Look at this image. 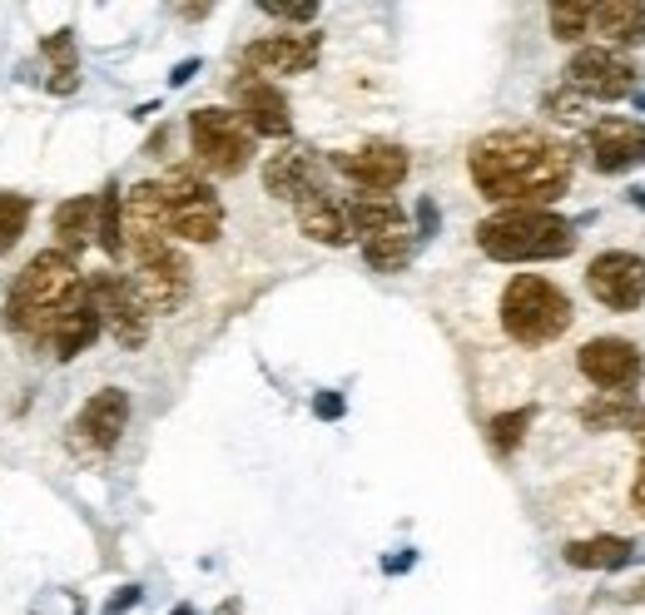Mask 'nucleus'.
I'll list each match as a JSON object with an SVG mask.
<instances>
[{"mask_svg": "<svg viewBox=\"0 0 645 615\" xmlns=\"http://www.w3.org/2000/svg\"><path fill=\"white\" fill-rule=\"evenodd\" d=\"M412 561H417V551H397V556H387V561H383V571H387V576H403Z\"/></svg>", "mask_w": 645, "mask_h": 615, "instance_id": "c9c22d12", "label": "nucleus"}, {"mask_svg": "<svg viewBox=\"0 0 645 615\" xmlns=\"http://www.w3.org/2000/svg\"><path fill=\"white\" fill-rule=\"evenodd\" d=\"M84 293V273L75 259H65L60 249H40L36 259L20 269V279L10 283L6 299V327L20 333L26 343H50L60 313Z\"/></svg>", "mask_w": 645, "mask_h": 615, "instance_id": "f03ea898", "label": "nucleus"}, {"mask_svg": "<svg viewBox=\"0 0 645 615\" xmlns=\"http://www.w3.org/2000/svg\"><path fill=\"white\" fill-rule=\"evenodd\" d=\"M50 229H56V243H50V249H60L65 259H80L94 243V194L65 199V204L50 214Z\"/></svg>", "mask_w": 645, "mask_h": 615, "instance_id": "4be33fe9", "label": "nucleus"}, {"mask_svg": "<svg viewBox=\"0 0 645 615\" xmlns=\"http://www.w3.org/2000/svg\"><path fill=\"white\" fill-rule=\"evenodd\" d=\"M636 80L641 70L621 50H606V46H586L566 60V84L581 100H626L636 90Z\"/></svg>", "mask_w": 645, "mask_h": 615, "instance_id": "f8f14e48", "label": "nucleus"}, {"mask_svg": "<svg viewBox=\"0 0 645 615\" xmlns=\"http://www.w3.org/2000/svg\"><path fill=\"white\" fill-rule=\"evenodd\" d=\"M293 214H299V229L309 233L313 243H323V249H347V243H353V229H347L343 204H337L327 189L303 194L299 204H293Z\"/></svg>", "mask_w": 645, "mask_h": 615, "instance_id": "6ab92c4d", "label": "nucleus"}, {"mask_svg": "<svg viewBox=\"0 0 645 615\" xmlns=\"http://www.w3.org/2000/svg\"><path fill=\"white\" fill-rule=\"evenodd\" d=\"M591 0H562V6L546 10V26H552L556 40H566V46H576V40L591 36Z\"/></svg>", "mask_w": 645, "mask_h": 615, "instance_id": "c85d7f7f", "label": "nucleus"}, {"mask_svg": "<svg viewBox=\"0 0 645 615\" xmlns=\"http://www.w3.org/2000/svg\"><path fill=\"white\" fill-rule=\"evenodd\" d=\"M343 214H347V229H353V239H377V233L407 224V209L397 204L393 194H353L343 204Z\"/></svg>", "mask_w": 645, "mask_h": 615, "instance_id": "412c9836", "label": "nucleus"}, {"mask_svg": "<svg viewBox=\"0 0 645 615\" xmlns=\"http://www.w3.org/2000/svg\"><path fill=\"white\" fill-rule=\"evenodd\" d=\"M412 253H417V233H412L407 224L377 233V239H363V259H367L373 273H403L412 263Z\"/></svg>", "mask_w": 645, "mask_h": 615, "instance_id": "393cba45", "label": "nucleus"}, {"mask_svg": "<svg viewBox=\"0 0 645 615\" xmlns=\"http://www.w3.org/2000/svg\"><path fill=\"white\" fill-rule=\"evenodd\" d=\"M189 144H194L199 169H209L219 179L243 174L253 164V150H259L249 124L234 110H219V104H204V110L189 114Z\"/></svg>", "mask_w": 645, "mask_h": 615, "instance_id": "423d86ee", "label": "nucleus"}, {"mask_svg": "<svg viewBox=\"0 0 645 615\" xmlns=\"http://www.w3.org/2000/svg\"><path fill=\"white\" fill-rule=\"evenodd\" d=\"M631 204H641V209H645V184H641V189H631Z\"/></svg>", "mask_w": 645, "mask_h": 615, "instance_id": "79ce46f5", "label": "nucleus"}, {"mask_svg": "<svg viewBox=\"0 0 645 615\" xmlns=\"http://www.w3.org/2000/svg\"><path fill=\"white\" fill-rule=\"evenodd\" d=\"M327 169H337L343 179H353L363 194H393V189L407 179L412 154L393 140H373V144H357V150L327 154Z\"/></svg>", "mask_w": 645, "mask_h": 615, "instance_id": "ddd939ff", "label": "nucleus"}, {"mask_svg": "<svg viewBox=\"0 0 645 615\" xmlns=\"http://www.w3.org/2000/svg\"><path fill=\"white\" fill-rule=\"evenodd\" d=\"M467 174L496 209H546L571 189L576 154L542 130H492L472 140Z\"/></svg>", "mask_w": 645, "mask_h": 615, "instance_id": "f257e3e1", "label": "nucleus"}, {"mask_svg": "<svg viewBox=\"0 0 645 615\" xmlns=\"http://www.w3.org/2000/svg\"><path fill=\"white\" fill-rule=\"evenodd\" d=\"M542 104H546V114H552V120H562V124H586V114H591V100H581L571 84L552 90Z\"/></svg>", "mask_w": 645, "mask_h": 615, "instance_id": "2f4dec72", "label": "nucleus"}, {"mask_svg": "<svg viewBox=\"0 0 645 615\" xmlns=\"http://www.w3.org/2000/svg\"><path fill=\"white\" fill-rule=\"evenodd\" d=\"M84 303L94 308V317H100V333H110L120 347H130V353H140L144 343H150V313H144V303L134 299L130 279L114 269H100L84 279Z\"/></svg>", "mask_w": 645, "mask_h": 615, "instance_id": "0eeeda50", "label": "nucleus"}, {"mask_svg": "<svg viewBox=\"0 0 645 615\" xmlns=\"http://www.w3.org/2000/svg\"><path fill=\"white\" fill-rule=\"evenodd\" d=\"M536 407H516V412H502V417H492V427H486V442H492V452H516L526 437V427H532Z\"/></svg>", "mask_w": 645, "mask_h": 615, "instance_id": "c756f323", "label": "nucleus"}, {"mask_svg": "<svg viewBox=\"0 0 645 615\" xmlns=\"http://www.w3.org/2000/svg\"><path fill=\"white\" fill-rule=\"evenodd\" d=\"M194 75H199V60H184V65H174V75H169V84H174V90H179V84H189Z\"/></svg>", "mask_w": 645, "mask_h": 615, "instance_id": "4c0bfd02", "label": "nucleus"}, {"mask_svg": "<svg viewBox=\"0 0 645 615\" xmlns=\"http://www.w3.org/2000/svg\"><path fill=\"white\" fill-rule=\"evenodd\" d=\"M234 94V114L253 130V140H289L293 134V114H289V100L273 80H259V75H234L229 84Z\"/></svg>", "mask_w": 645, "mask_h": 615, "instance_id": "2eb2a0df", "label": "nucleus"}, {"mask_svg": "<svg viewBox=\"0 0 645 615\" xmlns=\"http://www.w3.org/2000/svg\"><path fill=\"white\" fill-rule=\"evenodd\" d=\"M160 184V204H164V229L174 243H214L224 233V204H219L214 184L199 179L189 164H174Z\"/></svg>", "mask_w": 645, "mask_h": 615, "instance_id": "39448f33", "label": "nucleus"}, {"mask_svg": "<svg viewBox=\"0 0 645 615\" xmlns=\"http://www.w3.org/2000/svg\"><path fill=\"white\" fill-rule=\"evenodd\" d=\"M169 615H199L194 606H174V611H169Z\"/></svg>", "mask_w": 645, "mask_h": 615, "instance_id": "37998d69", "label": "nucleus"}, {"mask_svg": "<svg viewBox=\"0 0 645 615\" xmlns=\"http://www.w3.org/2000/svg\"><path fill=\"white\" fill-rule=\"evenodd\" d=\"M94 337H100V317H94V308L84 303V293H80V299L60 313L56 333H50V353H56L60 363H70V357H80Z\"/></svg>", "mask_w": 645, "mask_h": 615, "instance_id": "b1692460", "label": "nucleus"}, {"mask_svg": "<svg viewBox=\"0 0 645 615\" xmlns=\"http://www.w3.org/2000/svg\"><path fill=\"white\" fill-rule=\"evenodd\" d=\"M124 427H130V392H124V387H100V392L84 397L80 417L70 422V432H65V442H70L75 457L100 462V457H110V452L120 447Z\"/></svg>", "mask_w": 645, "mask_h": 615, "instance_id": "6e6552de", "label": "nucleus"}, {"mask_svg": "<svg viewBox=\"0 0 645 615\" xmlns=\"http://www.w3.org/2000/svg\"><path fill=\"white\" fill-rule=\"evenodd\" d=\"M140 601H144V586H134V581H130V586H120V591H114V596H110V606H104L100 615H130L134 606H140Z\"/></svg>", "mask_w": 645, "mask_h": 615, "instance_id": "72a5a7b5", "label": "nucleus"}, {"mask_svg": "<svg viewBox=\"0 0 645 615\" xmlns=\"http://www.w3.org/2000/svg\"><path fill=\"white\" fill-rule=\"evenodd\" d=\"M343 412H347L343 392H319V397H313V417H319V422H337Z\"/></svg>", "mask_w": 645, "mask_h": 615, "instance_id": "f704fd0d", "label": "nucleus"}, {"mask_svg": "<svg viewBox=\"0 0 645 615\" xmlns=\"http://www.w3.org/2000/svg\"><path fill=\"white\" fill-rule=\"evenodd\" d=\"M581 154L591 159L596 174H626V169L645 164V124L631 114H601L581 134Z\"/></svg>", "mask_w": 645, "mask_h": 615, "instance_id": "9d476101", "label": "nucleus"}, {"mask_svg": "<svg viewBox=\"0 0 645 615\" xmlns=\"http://www.w3.org/2000/svg\"><path fill=\"white\" fill-rule=\"evenodd\" d=\"M134 289V299L144 303L150 317H169L179 313V303L189 299V263L179 253V243H164L160 253H144L134 259V273H124Z\"/></svg>", "mask_w": 645, "mask_h": 615, "instance_id": "1a4fd4ad", "label": "nucleus"}, {"mask_svg": "<svg viewBox=\"0 0 645 615\" xmlns=\"http://www.w3.org/2000/svg\"><path fill=\"white\" fill-rule=\"evenodd\" d=\"M259 10L273 20H289V26H313V20H319V6H313V0H263Z\"/></svg>", "mask_w": 645, "mask_h": 615, "instance_id": "473e14b6", "label": "nucleus"}, {"mask_svg": "<svg viewBox=\"0 0 645 615\" xmlns=\"http://www.w3.org/2000/svg\"><path fill=\"white\" fill-rule=\"evenodd\" d=\"M120 199H124V189L114 184H104L100 194H94V243H100L110 259H124V219H120Z\"/></svg>", "mask_w": 645, "mask_h": 615, "instance_id": "a878e982", "label": "nucleus"}, {"mask_svg": "<svg viewBox=\"0 0 645 615\" xmlns=\"http://www.w3.org/2000/svg\"><path fill=\"white\" fill-rule=\"evenodd\" d=\"M40 56L50 60V70H56V80H50V90L56 94H75L80 84V56H75V36L70 30H56V36H46V46H40Z\"/></svg>", "mask_w": 645, "mask_h": 615, "instance_id": "bb28decb", "label": "nucleus"}, {"mask_svg": "<svg viewBox=\"0 0 645 615\" xmlns=\"http://www.w3.org/2000/svg\"><path fill=\"white\" fill-rule=\"evenodd\" d=\"M214 615H243V606H239V601H224V606H219Z\"/></svg>", "mask_w": 645, "mask_h": 615, "instance_id": "a19ab883", "label": "nucleus"}, {"mask_svg": "<svg viewBox=\"0 0 645 615\" xmlns=\"http://www.w3.org/2000/svg\"><path fill=\"white\" fill-rule=\"evenodd\" d=\"M30 194H0V253H10L20 243V233L30 224Z\"/></svg>", "mask_w": 645, "mask_h": 615, "instance_id": "7c9ffc66", "label": "nucleus"}, {"mask_svg": "<svg viewBox=\"0 0 645 615\" xmlns=\"http://www.w3.org/2000/svg\"><path fill=\"white\" fill-rule=\"evenodd\" d=\"M631 506L645 516V462L636 466V482H631Z\"/></svg>", "mask_w": 645, "mask_h": 615, "instance_id": "e433bc0d", "label": "nucleus"}, {"mask_svg": "<svg viewBox=\"0 0 645 615\" xmlns=\"http://www.w3.org/2000/svg\"><path fill=\"white\" fill-rule=\"evenodd\" d=\"M472 239L496 263H546L576 249V224L552 209H496L482 219Z\"/></svg>", "mask_w": 645, "mask_h": 615, "instance_id": "7ed1b4c3", "label": "nucleus"}, {"mask_svg": "<svg viewBox=\"0 0 645 615\" xmlns=\"http://www.w3.org/2000/svg\"><path fill=\"white\" fill-rule=\"evenodd\" d=\"M631 432H636V447H641V457H645V407L631 417Z\"/></svg>", "mask_w": 645, "mask_h": 615, "instance_id": "58836bf2", "label": "nucleus"}, {"mask_svg": "<svg viewBox=\"0 0 645 615\" xmlns=\"http://www.w3.org/2000/svg\"><path fill=\"white\" fill-rule=\"evenodd\" d=\"M263 189L273 199H289L299 204L303 194H319L323 189V159L309 150V144H283L279 154L263 159Z\"/></svg>", "mask_w": 645, "mask_h": 615, "instance_id": "a211bd4d", "label": "nucleus"}, {"mask_svg": "<svg viewBox=\"0 0 645 615\" xmlns=\"http://www.w3.org/2000/svg\"><path fill=\"white\" fill-rule=\"evenodd\" d=\"M179 16H184V20H204L209 6H179Z\"/></svg>", "mask_w": 645, "mask_h": 615, "instance_id": "ea45409f", "label": "nucleus"}, {"mask_svg": "<svg viewBox=\"0 0 645 615\" xmlns=\"http://www.w3.org/2000/svg\"><path fill=\"white\" fill-rule=\"evenodd\" d=\"M576 367H581V377H586L591 387L631 392L641 383L645 357H641L636 343H626V337H591V343L576 353Z\"/></svg>", "mask_w": 645, "mask_h": 615, "instance_id": "dca6fc26", "label": "nucleus"}, {"mask_svg": "<svg viewBox=\"0 0 645 615\" xmlns=\"http://www.w3.org/2000/svg\"><path fill=\"white\" fill-rule=\"evenodd\" d=\"M591 30L611 46H645V0H606L591 10Z\"/></svg>", "mask_w": 645, "mask_h": 615, "instance_id": "aec40b11", "label": "nucleus"}, {"mask_svg": "<svg viewBox=\"0 0 645 615\" xmlns=\"http://www.w3.org/2000/svg\"><path fill=\"white\" fill-rule=\"evenodd\" d=\"M566 566L576 571H621L636 561V541L626 536H581V541H566Z\"/></svg>", "mask_w": 645, "mask_h": 615, "instance_id": "5701e85b", "label": "nucleus"}, {"mask_svg": "<svg viewBox=\"0 0 645 615\" xmlns=\"http://www.w3.org/2000/svg\"><path fill=\"white\" fill-rule=\"evenodd\" d=\"M120 219H124V253H134V259L160 253L164 243H174V239H169V229H164V204H160V184H154V179L124 189Z\"/></svg>", "mask_w": 645, "mask_h": 615, "instance_id": "f3484780", "label": "nucleus"}, {"mask_svg": "<svg viewBox=\"0 0 645 615\" xmlns=\"http://www.w3.org/2000/svg\"><path fill=\"white\" fill-rule=\"evenodd\" d=\"M319 50H323V40L319 36H299V30H289V36H259V40L243 46L239 65H243V75H259V80L309 75V70L319 65Z\"/></svg>", "mask_w": 645, "mask_h": 615, "instance_id": "4468645a", "label": "nucleus"}, {"mask_svg": "<svg viewBox=\"0 0 645 615\" xmlns=\"http://www.w3.org/2000/svg\"><path fill=\"white\" fill-rule=\"evenodd\" d=\"M586 289L591 299L611 313H636L645 303V259L631 249H606L586 263Z\"/></svg>", "mask_w": 645, "mask_h": 615, "instance_id": "9b49d317", "label": "nucleus"}, {"mask_svg": "<svg viewBox=\"0 0 645 615\" xmlns=\"http://www.w3.org/2000/svg\"><path fill=\"white\" fill-rule=\"evenodd\" d=\"M576 323V308H571L566 289L542 273H516L502 289V333L516 347H552L562 343Z\"/></svg>", "mask_w": 645, "mask_h": 615, "instance_id": "20e7f679", "label": "nucleus"}, {"mask_svg": "<svg viewBox=\"0 0 645 615\" xmlns=\"http://www.w3.org/2000/svg\"><path fill=\"white\" fill-rule=\"evenodd\" d=\"M631 417H636V402H631V392H601V397H591L586 407H581V422H586L591 432L631 427Z\"/></svg>", "mask_w": 645, "mask_h": 615, "instance_id": "cd10ccee", "label": "nucleus"}]
</instances>
